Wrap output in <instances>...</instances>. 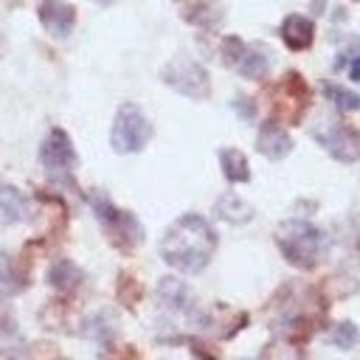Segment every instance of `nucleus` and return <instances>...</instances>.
Instances as JSON below:
<instances>
[{
    "instance_id": "20e7f679",
    "label": "nucleus",
    "mask_w": 360,
    "mask_h": 360,
    "mask_svg": "<svg viewBox=\"0 0 360 360\" xmlns=\"http://www.w3.org/2000/svg\"><path fill=\"white\" fill-rule=\"evenodd\" d=\"M149 138H152V124L143 115V110L132 101H124L112 118V132H110L112 149L118 155H135L149 143Z\"/></svg>"
},
{
    "instance_id": "5701e85b",
    "label": "nucleus",
    "mask_w": 360,
    "mask_h": 360,
    "mask_svg": "<svg viewBox=\"0 0 360 360\" xmlns=\"http://www.w3.org/2000/svg\"><path fill=\"white\" fill-rule=\"evenodd\" d=\"M349 76H352L354 82H360V53H357V56L349 62Z\"/></svg>"
},
{
    "instance_id": "f257e3e1",
    "label": "nucleus",
    "mask_w": 360,
    "mask_h": 360,
    "mask_svg": "<svg viewBox=\"0 0 360 360\" xmlns=\"http://www.w3.org/2000/svg\"><path fill=\"white\" fill-rule=\"evenodd\" d=\"M217 231L200 214L177 217L160 239V259L180 273H200L217 250Z\"/></svg>"
},
{
    "instance_id": "4be33fe9",
    "label": "nucleus",
    "mask_w": 360,
    "mask_h": 360,
    "mask_svg": "<svg viewBox=\"0 0 360 360\" xmlns=\"http://www.w3.org/2000/svg\"><path fill=\"white\" fill-rule=\"evenodd\" d=\"M233 107H242V118H245V121H248V118L253 115V110L248 107V98H245V96H239V98L233 101Z\"/></svg>"
},
{
    "instance_id": "f03ea898",
    "label": "nucleus",
    "mask_w": 360,
    "mask_h": 360,
    "mask_svg": "<svg viewBox=\"0 0 360 360\" xmlns=\"http://www.w3.org/2000/svg\"><path fill=\"white\" fill-rule=\"evenodd\" d=\"M276 245L298 270H312L323 256V233L307 219H284L276 231Z\"/></svg>"
},
{
    "instance_id": "a211bd4d",
    "label": "nucleus",
    "mask_w": 360,
    "mask_h": 360,
    "mask_svg": "<svg viewBox=\"0 0 360 360\" xmlns=\"http://www.w3.org/2000/svg\"><path fill=\"white\" fill-rule=\"evenodd\" d=\"M82 278H84V273H82L70 259H59V262L48 270V284H51L53 290H59V292L76 290V287L82 284Z\"/></svg>"
},
{
    "instance_id": "39448f33",
    "label": "nucleus",
    "mask_w": 360,
    "mask_h": 360,
    "mask_svg": "<svg viewBox=\"0 0 360 360\" xmlns=\"http://www.w3.org/2000/svg\"><path fill=\"white\" fill-rule=\"evenodd\" d=\"M160 79H163L172 90H177L180 96H188V98H208V93H211L208 70H205L197 59H191V56H186V53L174 56V59L160 70Z\"/></svg>"
},
{
    "instance_id": "2eb2a0df",
    "label": "nucleus",
    "mask_w": 360,
    "mask_h": 360,
    "mask_svg": "<svg viewBox=\"0 0 360 360\" xmlns=\"http://www.w3.org/2000/svg\"><path fill=\"white\" fill-rule=\"evenodd\" d=\"M158 301L172 312H186L191 309V290L180 278H163L158 284Z\"/></svg>"
},
{
    "instance_id": "9d476101",
    "label": "nucleus",
    "mask_w": 360,
    "mask_h": 360,
    "mask_svg": "<svg viewBox=\"0 0 360 360\" xmlns=\"http://www.w3.org/2000/svg\"><path fill=\"white\" fill-rule=\"evenodd\" d=\"M37 17L42 22V28L53 37V39H65L70 37L73 25H76V8L65 0H39L37 6Z\"/></svg>"
},
{
    "instance_id": "aec40b11",
    "label": "nucleus",
    "mask_w": 360,
    "mask_h": 360,
    "mask_svg": "<svg viewBox=\"0 0 360 360\" xmlns=\"http://www.w3.org/2000/svg\"><path fill=\"white\" fill-rule=\"evenodd\" d=\"M84 335L90 340H110L115 335V323H112V315L110 312H93L87 321H84Z\"/></svg>"
},
{
    "instance_id": "0eeeda50",
    "label": "nucleus",
    "mask_w": 360,
    "mask_h": 360,
    "mask_svg": "<svg viewBox=\"0 0 360 360\" xmlns=\"http://www.w3.org/2000/svg\"><path fill=\"white\" fill-rule=\"evenodd\" d=\"M312 138L340 163L360 160V132L346 121H326L312 129Z\"/></svg>"
},
{
    "instance_id": "412c9836",
    "label": "nucleus",
    "mask_w": 360,
    "mask_h": 360,
    "mask_svg": "<svg viewBox=\"0 0 360 360\" xmlns=\"http://www.w3.org/2000/svg\"><path fill=\"white\" fill-rule=\"evenodd\" d=\"M357 338H360V332H357V326H354L352 321H343V323L332 326V332H329V343L338 346V349H352V346H357Z\"/></svg>"
},
{
    "instance_id": "ddd939ff",
    "label": "nucleus",
    "mask_w": 360,
    "mask_h": 360,
    "mask_svg": "<svg viewBox=\"0 0 360 360\" xmlns=\"http://www.w3.org/2000/svg\"><path fill=\"white\" fill-rule=\"evenodd\" d=\"M28 217V200L25 194L11 186V183H0V228L22 222Z\"/></svg>"
},
{
    "instance_id": "dca6fc26",
    "label": "nucleus",
    "mask_w": 360,
    "mask_h": 360,
    "mask_svg": "<svg viewBox=\"0 0 360 360\" xmlns=\"http://www.w3.org/2000/svg\"><path fill=\"white\" fill-rule=\"evenodd\" d=\"M219 169H222L225 180H231V183H248L250 180L248 158L233 146H222L219 149Z\"/></svg>"
},
{
    "instance_id": "f3484780",
    "label": "nucleus",
    "mask_w": 360,
    "mask_h": 360,
    "mask_svg": "<svg viewBox=\"0 0 360 360\" xmlns=\"http://www.w3.org/2000/svg\"><path fill=\"white\" fill-rule=\"evenodd\" d=\"M217 217L225 219V222H231V225H245V222L253 219V208L242 197H236V194L228 191V194H222L217 200Z\"/></svg>"
},
{
    "instance_id": "7ed1b4c3",
    "label": "nucleus",
    "mask_w": 360,
    "mask_h": 360,
    "mask_svg": "<svg viewBox=\"0 0 360 360\" xmlns=\"http://www.w3.org/2000/svg\"><path fill=\"white\" fill-rule=\"evenodd\" d=\"M90 208H93V214H96V219H98L104 236H107L118 250H135V248L141 245L143 228H141V222H138L135 214L115 208V205L110 202V197L101 194V191H93V194H90Z\"/></svg>"
},
{
    "instance_id": "4468645a",
    "label": "nucleus",
    "mask_w": 360,
    "mask_h": 360,
    "mask_svg": "<svg viewBox=\"0 0 360 360\" xmlns=\"http://www.w3.org/2000/svg\"><path fill=\"white\" fill-rule=\"evenodd\" d=\"M177 8L186 22L200 25V28H214L222 20V11L214 0H177Z\"/></svg>"
},
{
    "instance_id": "6e6552de",
    "label": "nucleus",
    "mask_w": 360,
    "mask_h": 360,
    "mask_svg": "<svg viewBox=\"0 0 360 360\" xmlns=\"http://www.w3.org/2000/svg\"><path fill=\"white\" fill-rule=\"evenodd\" d=\"M307 104H309V87H307V82L301 79V73H295V70L284 73L281 82L276 84V93H273V107H276V112L284 115L290 124H298Z\"/></svg>"
},
{
    "instance_id": "9b49d317",
    "label": "nucleus",
    "mask_w": 360,
    "mask_h": 360,
    "mask_svg": "<svg viewBox=\"0 0 360 360\" xmlns=\"http://www.w3.org/2000/svg\"><path fill=\"white\" fill-rule=\"evenodd\" d=\"M256 149L270 160H281L292 152V138L287 135V129L278 121H264L256 135Z\"/></svg>"
},
{
    "instance_id": "b1692460",
    "label": "nucleus",
    "mask_w": 360,
    "mask_h": 360,
    "mask_svg": "<svg viewBox=\"0 0 360 360\" xmlns=\"http://www.w3.org/2000/svg\"><path fill=\"white\" fill-rule=\"evenodd\" d=\"M96 3H104V6H107V3H112V0H96Z\"/></svg>"
},
{
    "instance_id": "f8f14e48",
    "label": "nucleus",
    "mask_w": 360,
    "mask_h": 360,
    "mask_svg": "<svg viewBox=\"0 0 360 360\" xmlns=\"http://www.w3.org/2000/svg\"><path fill=\"white\" fill-rule=\"evenodd\" d=\"M278 34H281V39L290 51H307L315 39V22L304 14H287Z\"/></svg>"
},
{
    "instance_id": "6ab92c4d",
    "label": "nucleus",
    "mask_w": 360,
    "mask_h": 360,
    "mask_svg": "<svg viewBox=\"0 0 360 360\" xmlns=\"http://www.w3.org/2000/svg\"><path fill=\"white\" fill-rule=\"evenodd\" d=\"M321 90H323V96H326L340 112H354V110H360V96H357L354 90H349V87H343V84H335V82H321Z\"/></svg>"
},
{
    "instance_id": "423d86ee",
    "label": "nucleus",
    "mask_w": 360,
    "mask_h": 360,
    "mask_svg": "<svg viewBox=\"0 0 360 360\" xmlns=\"http://www.w3.org/2000/svg\"><path fill=\"white\" fill-rule=\"evenodd\" d=\"M222 62L228 68H233L236 73H242L245 79H250V82H262L270 70V53L259 42L248 45L239 37H225L222 39Z\"/></svg>"
},
{
    "instance_id": "1a4fd4ad",
    "label": "nucleus",
    "mask_w": 360,
    "mask_h": 360,
    "mask_svg": "<svg viewBox=\"0 0 360 360\" xmlns=\"http://www.w3.org/2000/svg\"><path fill=\"white\" fill-rule=\"evenodd\" d=\"M39 163L53 177H65L76 166V149H73V143H70L65 129L56 127V129H51L45 135V141L39 146Z\"/></svg>"
}]
</instances>
